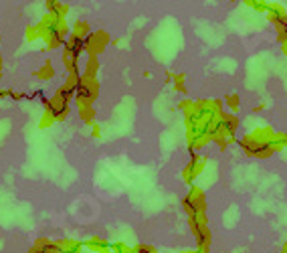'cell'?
<instances>
[{"label": "cell", "mask_w": 287, "mask_h": 253, "mask_svg": "<svg viewBox=\"0 0 287 253\" xmlns=\"http://www.w3.org/2000/svg\"><path fill=\"white\" fill-rule=\"evenodd\" d=\"M182 207L184 211L190 215H202L207 213V197H205V191H202L200 187H196V184H192L188 195L182 198Z\"/></svg>", "instance_id": "1"}, {"label": "cell", "mask_w": 287, "mask_h": 253, "mask_svg": "<svg viewBox=\"0 0 287 253\" xmlns=\"http://www.w3.org/2000/svg\"><path fill=\"white\" fill-rule=\"evenodd\" d=\"M99 95V81L97 79H87V77H81V85L73 97V101L79 106H93V101Z\"/></svg>", "instance_id": "2"}, {"label": "cell", "mask_w": 287, "mask_h": 253, "mask_svg": "<svg viewBox=\"0 0 287 253\" xmlns=\"http://www.w3.org/2000/svg\"><path fill=\"white\" fill-rule=\"evenodd\" d=\"M109 43H111V37L107 30H93L85 39V53L89 57H97L99 53H104Z\"/></svg>", "instance_id": "3"}, {"label": "cell", "mask_w": 287, "mask_h": 253, "mask_svg": "<svg viewBox=\"0 0 287 253\" xmlns=\"http://www.w3.org/2000/svg\"><path fill=\"white\" fill-rule=\"evenodd\" d=\"M205 164H207V158H202L198 152H192V154H190V160H188L186 168H184V172H182L184 182L192 187V182L196 180V176H198L202 170H205Z\"/></svg>", "instance_id": "4"}, {"label": "cell", "mask_w": 287, "mask_h": 253, "mask_svg": "<svg viewBox=\"0 0 287 253\" xmlns=\"http://www.w3.org/2000/svg\"><path fill=\"white\" fill-rule=\"evenodd\" d=\"M91 25L87 23V21H77L73 27H71V35L69 37H73V39H79V41H83L85 43V39L91 35Z\"/></svg>", "instance_id": "5"}, {"label": "cell", "mask_w": 287, "mask_h": 253, "mask_svg": "<svg viewBox=\"0 0 287 253\" xmlns=\"http://www.w3.org/2000/svg\"><path fill=\"white\" fill-rule=\"evenodd\" d=\"M63 67L67 69V75H81V69H79V57H77V55L65 53V51H63Z\"/></svg>", "instance_id": "6"}, {"label": "cell", "mask_w": 287, "mask_h": 253, "mask_svg": "<svg viewBox=\"0 0 287 253\" xmlns=\"http://www.w3.org/2000/svg\"><path fill=\"white\" fill-rule=\"evenodd\" d=\"M57 245V253H81L83 243L75 241V239H59L55 241Z\"/></svg>", "instance_id": "7"}, {"label": "cell", "mask_w": 287, "mask_h": 253, "mask_svg": "<svg viewBox=\"0 0 287 253\" xmlns=\"http://www.w3.org/2000/svg\"><path fill=\"white\" fill-rule=\"evenodd\" d=\"M28 253H57V245H55V241H51L47 237H41V239L35 241V245L30 247Z\"/></svg>", "instance_id": "8"}, {"label": "cell", "mask_w": 287, "mask_h": 253, "mask_svg": "<svg viewBox=\"0 0 287 253\" xmlns=\"http://www.w3.org/2000/svg\"><path fill=\"white\" fill-rule=\"evenodd\" d=\"M221 126L229 132V134H233V136H237V128H239V117L235 115V113H229V112H223V115H221Z\"/></svg>", "instance_id": "9"}, {"label": "cell", "mask_w": 287, "mask_h": 253, "mask_svg": "<svg viewBox=\"0 0 287 253\" xmlns=\"http://www.w3.org/2000/svg\"><path fill=\"white\" fill-rule=\"evenodd\" d=\"M63 51H65V53H71V55L81 57V53H85V43L79 41V39L69 37L65 41V45H63Z\"/></svg>", "instance_id": "10"}, {"label": "cell", "mask_w": 287, "mask_h": 253, "mask_svg": "<svg viewBox=\"0 0 287 253\" xmlns=\"http://www.w3.org/2000/svg\"><path fill=\"white\" fill-rule=\"evenodd\" d=\"M87 249L95 251V253H111V243L101 239V237H91L87 243H85Z\"/></svg>", "instance_id": "11"}, {"label": "cell", "mask_w": 287, "mask_h": 253, "mask_svg": "<svg viewBox=\"0 0 287 253\" xmlns=\"http://www.w3.org/2000/svg\"><path fill=\"white\" fill-rule=\"evenodd\" d=\"M47 12L59 16V19H65L67 12H69V6L59 2V0H49V2H47Z\"/></svg>", "instance_id": "12"}, {"label": "cell", "mask_w": 287, "mask_h": 253, "mask_svg": "<svg viewBox=\"0 0 287 253\" xmlns=\"http://www.w3.org/2000/svg\"><path fill=\"white\" fill-rule=\"evenodd\" d=\"M97 69H99V59H97V57H87L85 69L81 71V77H87V79H97Z\"/></svg>", "instance_id": "13"}, {"label": "cell", "mask_w": 287, "mask_h": 253, "mask_svg": "<svg viewBox=\"0 0 287 253\" xmlns=\"http://www.w3.org/2000/svg\"><path fill=\"white\" fill-rule=\"evenodd\" d=\"M77 110H79V117L85 124H89V126L95 124V108L93 106H79Z\"/></svg>", "instance_id": "14"}, {"label": "cell", "mask_w": 287, "mask_h": 253, "mask_svg": "<svg viewBox=\"0 0 287 253\" xmlns=\"http://www.w3.org/2000/svg\"><path fill=\"white\" fill-rule=\"evenodd\" d=\"M41 81H49V79H53L55 77V69H53V63H51L49 59L43 63V67H41V69L35 73Z\"/></svg>", "instance_id": "15"}, {"label": "cell", "mask_w": 287, "mask_h": 253, "mask_svg": "<svg viewBox=\"0 0 287 253\" xmlns=\"http://www.w3.org/2000/svg\"><path fill=\"white\" fill-rule=\"evenodd\" d=\"M223 101H225V108H229V110H233V112H237V110H239L241 97H239L237 93H231V95H227Z\"/></svg>", "instance_id": "16"}, {"label": "cell", "mask_w": 287, "mask_h": 253, "mask_svg": "<svg viewBox=\"0 0 287 253\" xmlns=\"http://www.w3.org/2000/svg\"><path fill=\"white\" fill-rule=\"evenodd\" d=\"M55 124V115L51 110H45L43 112V120L39 122V128H49V126H53Z\"/></svg>", "instance_id": "17"}, {"label": "cell", "mask_w": 287, "mask_h": 253, "mask_svg": "<svg viewBox=\"0 0 287 253\" xmlns=\"http://www.w3.org/2000/svg\"><path fill=\"white\" fill-rule=\"evenodd\" d=\"M168 79H172V81H174V89H178V91H186V87H184V75H182V73H178V75L170 73V75H168Z\"/></svg>", "instance_id": "18"}, {"label": "cell", "mask_w": 287, "mask_h": 253, "mask_svg": "<svg viewBox=\"0 0 287 253\" xmlns=\"http://www.w3.org/2000/svg\"><path fill=\"white\" fill-rule=\"evenodd\" d=\"M247 6H251V8H255V10H261V12H265V14H267L269 2H263V0H249V2H247Z\"/></svg>", "instance_id": "19"}, {"label": "cell", "mask_w": 287, "mask_h": 253, "mask_svg": "<svg viewBox=\"0 0 287 253\" xmlns=\"http://www.w3.org/2000/svg\"><path fill=\"white\" fill-rule=\"evenodd\" d=\"M26 39H28V41H37V39H41V30H39L37 25H35V27H26Z\"/></svg>", "instance_id": "20"}, {"label": "cell", "mask_w": 287, "mask_h": 253, "mask_svg": "<svg viewBox=\"0 0 287 253\" xmlns=\"http://www.w3.org/2000/svg\"><path fill=\"white\" fill-rule=\"evenodd\" d=\"M6 97H10L14 101H21V99H25V93H19V91H14V89H6Z\"/></svg>", "instance_id": "21"}, {"label": "cell", "mask_w": 287, "mask_h": 253, "mask_svg": "<svg viewBox=\"0 0 287 253\" xmlns=\"http://www.w3.org/2000/svg\"><path fill=\"white\" fill-rule=\"evenodd\" d=\"M91 136H93V138H101V128H99L97 124L91 126Z\"/></svg>", "instance_id": "22"}, {"label": "cell", "mask_w": 287, "mask_h": 253, "mask_svg": "<svg viewBox=\"0 0 287 253\" xmlns=\"http://www.w3.org/2000/svg\"><path fill=\"white\" fill-rule=\"evenodd\" d=\"M281 47H283V53L287 55V41H285V43H281Z\"/></svg>", "instance_id": "23"}, {"label": "cell", "mask_w": 287, "mask_h": 253, "mask_svg": "<svg viewBox=\"0 0 287 253\" xmlns=\"http://www.w3.org/2000/svg\"><path fill=\"white\" fill-rule=\"evenodd\" d=\"M2 97H6V89H0V99Z\"/></svg>", "instance_id": "24"}, {"label": "cell", "mask_w": 287, "mask_h": 253, "mask_svg": "<svg viewBox=\"0 0 287 253\" xmlns=\"http://www.w3.org/2000/svg\"><path fill=\"white\" fill-rule=\"evenodd\" d=\"M0 77H2V55H0Z\"/></svg>", "instance_id": "25"}, {"label": "cell", "mask_w": 287, "mask_h": 253, "mask_svg": "<svg viewBox=\"0 0 287 253\" xmlns=\"http://www.w3.org/2000/svg\"><path fill=\"white\" fill-rule=\"evenodd\" d=\"M180 253H198V249H192V251H180Z\"/></svg>", "instance_id": "26"}]
</instances>
